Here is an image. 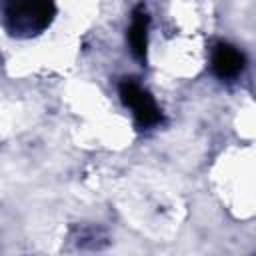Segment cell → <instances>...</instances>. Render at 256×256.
Instances as JSON below:
<instances>
[{
  "label": "cell",
  "instance_id": "1",
  "mask_svg": "<svg viewBox=\"0 0 256 256\" xmlns=\"http://www.w3.org/2000/svg\"><path fill=\"white\" fill-rule=\"evenodd\" d=\"M54 14V0H14L6 10V24L12 36L28 38L48 28Z\"/></svg>",
  "mask_w": 256,
  "mask_h": 256
},
{
  "label": "cell",
  "instance_id": "2",
  "mask_svg": "<svg viewBox=\"0 0 256 256\" xmlns=\"http://www.w3.org/2000/svg\"><path fill=\"white\" fill-rule=\"evenodd\" d=\"M118 92H120V100L124 102V106L132 110L134 120L140 128H150L162 120V112L156 106L154 98L138 82L124 78L118 86Z\"/></svg>",
  "mask_w": 256,
  "mask_h": 256
},
{
  "label": "cell",
  "instance_id": "3",
  "mask_svg": "<svg viewBox=\"0 0 256 256\" xmlns=\"http://www.w3.org/2000/svg\"><path fill=\"white\" fill-rule=\"evenodd\" d=\"M246 66V56L232 44L220 42L212 52V70L220 80L236 78Z\"/></svg>",
  "mask_w": 256,
  "mask_h": 256
},
{
  "label": "cell",
  "instance_id": "4",
  "mask_svg": "<svg viewBox=\"0 0 256 256\" xmlns=\"http://www.w3.org/2000/svg\"><path fill=\"white\" fill-rule=\"evenodd\" d=\"M148 24L150 16L144 10V6H136L132 12V22L128 28V44L132 54L140 60L146 62V48H148Z\"/></svg>",
  "mask_w": 256,
  "mask_h": 256
}]
</instances>
